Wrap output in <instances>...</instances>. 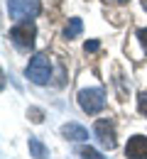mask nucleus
Returning <instances> with one entry per match:
<instances>
[{
  "instance_id": "nucleus-1",
  "label": "nucleus",
  "mask_w": 147,
  "mask_h": 159,
  "mask_svg": "<svg viewBox=\"0 0 147 159\" xmlns=\"http://www.w3.org/2000/svg\"><path fill=\"white\" fill-rule=\"evenodd\" d=\"M25 76L32 83H37V86H44L52 79V61H49V57L47 54H34L30 59V64H27V69H25Z\"/></svg>"
},
{
  "instance_id": "nucleus-2",
  "label": "nucleus",
  "mask_w": 147,
  "mask_h": 159,
  "mask_svg": "<svg viewBox=\"0 0 147 159\" xmlns=\"http://www.w3.org/2000/svg\"><path fill=\"white\" fill-rule=\"evenodd\" d=\"M42 10L39 0H7V15L15 22H27L32 17H37Z\"/></svg>"
},
{
  "instance_id": "nucleus-3",
  "label": "nucleus",
  "mask_w": 147,
  "mask_h": 159,
  "mask_svg": "<svg viewBox=\"0 0 147 159\" xmlns=\"http://www.w3.org/2000/svg\"><path fill=\"white\" fill-rule=\"evenodd\" d=\"M10 42L17 47V49H32L34 47V37H37V27L32 25V20L27 22H17L12 30H10Z\"/></svg>"
},
{
  "instance_id": "nucleus-4",
  "label": "nucleus",
  "mask_w": 147,
  "mask_h": 159,
  "mask_svg": "<svg viewBox=\"0 0 147 159\" xmlns=\"http://www.w3.org/2000/svg\"><path fill=\"white\" fill-rule=\"evenodd\" d=\"M79 105L88 115H96L105 108V91L103 88H84L79 91Z\"/></svg>"
},
{
  "instance_id": "nucleus-5",
  "label": "nucleus",
  "mask_w": 147,
  "mask_h": 159,
  "mask_svg": "<svg viewBox=\"0 0 147 159\" xmlns=\"http://www.w3.org/2000/svg\"><path fill=\"white\" fill-rule=\"evenodd\" d=\"M93 135L103 149H115L118 139H115V122L113 120H98L93 125Z\"/></svg>"
},
{
  "instance_id": "nucleus-6",
  "label": "nucleus",
  "mask_w": 147,
  "mask_h": 159,
  "mask_svg": "<svg viewBox=\"0 0 147 159\" xmlns=\"http://www.w3.org/2000/svg\"><path fill=\"white\" fill-rule=\"evenodd\" d=\"M125 157L147 159V135H132L125 144Z\"/></svg>"
},
{
  "instance_id": "nucleus-7",
  "label": "nucleus",
  "mask_w": 147,
  "mask_h": 159,
  "mask_svg": "<svg viewBox=\"0 0 147 159\" xmlns=\"http://www.w3.org/2000/svg\"><path fill=\"white\" fill-rule=\"evenodd\" d=\"M62 137L64 139H71V142H86L88 139V130L79 122H66L62 125Z\"/></svg>"
},
{
  "instance_id": "nucleus-8",
  "label": "nucleus",
  "mask_w": 147,
  "mask_h": 159,
  "mask_svg": "<svg viewBox=\"0 0 147 159\" xmlns=\"http://www.w3.org/2000/svg\"><path fill=\"white\" fill-rule=\"evenodd\" d=\"M27 147H30V157H34V159H49V149L44 147V142L39 137H30Z\"/></svg>"
},
{
  "instance_id": "nucleus-9",
  "label": "nucleus",
  "mask_w": 147,
  "mask_h": 159,
  "mask_svg": "<svg viewBox=\"0 0 147 159\" xmlns=\"http://www.w3.org/2000/svg\"><path fill=\"white\" fill-rule=\"evenodd\" d=\"M81 32H84V22L79 20V17H71L69 25H66V30H64V37L66 39H76Z\"/></svg>"
},
{
  "instance_id": "nucleus-10",
  "label": "nucleus",
  "mask_w": 147,
  "mask_h": 159,
  "mask_svg": "<svg viewBox=\"0 0 147 159\" xmlns=\"http://www.w3.org/2000/svg\"><path fill=\"white\" fill-rule=\"evenodd\" d=\"M79 154H81V159H108V157H103L98 149H93V147H84Z\"/></svg>"
},
{
  "instance_id": "nucleus-11",
  "label": "nucleus",
  "mask_w": 147,
  "mask_h": 159,
  "mask_svg": "<svg viewBox=\"0 0 147 159\" xmlns=\"http://www.w3.org/2000/svg\"><path fill=\"white\" fill-rule=\"evenodd\" d=\"M137 110L147 118V93H140V96H137Z\"/></svg>"
},
{
  "instance_id": "nucleus-12",
  "label": "nucleus",
  "mask_w": 147,
  "mask_h": 159,
  "mask_svg": "<svg viewBox=\"0 0 147 159\" xmlns=\"http://www.w3.org/2000/svg\"><path fill=\"white\" fill-rule=\"evenodd\" d=\"M137 39H140V44H142V49H145V54H147V27L137 30Z\"/></svg>"
},
{
  "instance_id": "nucleus-13",
  "label": "nucleus",
  "mask_w": 147,
  "mask_h": 159,
  "mask_svg": "<svg viewBox=\"0 0 147 159\" xmlns=\"http://www.w3.org/2000/svg\"><path fill=\"white\" fill-rule=\"evenodd\" d=\"M86 52H96V49H98V42L96 39H91V42H86V47H84Z\"/></svg>"
},
{
  "instance_id": "nucleus-14",
  "label": "nucleus",
  "mask_w": 147,
  "mask_h": 159,
  "mask_svg": "<svg viewBox=\"0 0 147 159\" xmlns=\"http://www.w3.org/2000/svg\"><path fill=\"white\" fill-rule=\"evenodd\" d=\"M115 2H127V0H115Z\"/></svg>"
}]
</instances>
